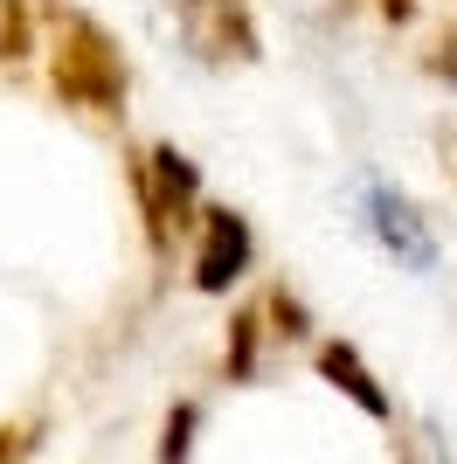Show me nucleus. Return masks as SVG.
<instances>
[{"mask_svg": "<svg viewBox=\"0 0 457 464\" xmlns=\"http://www.w3.org/2000/svg\"><path fill=\"white\" fill-rule=\"evenodd\" d=\"M319 374H326L333 388H340V395H346L354 409H361V416H374V423H388V416H395L388 388H381L374 374H367V361H361L354 347H346V340H326V347H319Z\"/></svg>", "mask_w": 457, "mask_h": 464, "instance_id": "6", "label": "nucleus"}, {"mask_svg": "<svg viewBox=\"0 0 457 464\" xmlns=\"http://www.w3.org/2000/svg\"><path fill=\"white\" fill-rule=\"evenodd\" d=\"M49 91H56L63 104H76V111H91V118L125 111V56H118V42L104 35V21L63 14L56 49H49Z\"/></svg>", "mask_w": 457, "mask_h": 464, "instance_id": "1", "label": "nucleus"}, {"mask_svg": "<svg viewBox=\"0 0 457 464\" xmlns=\"http://www.w3.org/2000/svg\"><path fill=\"white\" fill-rule=\"evenodd\" d=\"M35 49V14L28 0H0V63H21Z\"/></svg>", "mask_w": 457, "mask_h": 464, "instance_id": "7", "label": "nucleus"}, {"mask_svg": "<svg viewBox=\"0 0 457 464\" xmlns=\"http://www.w3.org/2000/svg\"><path fill=\"white\" fill-rule=\"evenodd\" d=\"M437 160H443V174H451V188H457V111L437 118Z\"/></svg>", "mask_w": 457, "mask_h": 464, "instance_id": "12", "label": "nucleus"}, {"mask_svg": "<svg viewBox=\"0 0 457 464\" xmlns=\"http://www.w3.org/2000/svg\"><path fill=\"white\" fill-rule=\"evenodd\" d=\"M249 250H257V236L236 208H201V243H194V291H228L236 277L249 271Z\"/></svg>", "mask_w": 457, "mask_h": 464, "instance_id": "4", "label": "nucleus"}, {"mask_svg": "<svg viewBox=\"0 0 457 464\" xmlns=\"http://www.w3.org/2000/svg\"><path fill=\"white\" fill-rule=\"evenodd\" d=\"M430 77H443V83H457V21L437 35V49H430V63H423Z\"/></svg>", "mask_w": 457, "mask_h": 464, "instance_id": "11", "label": "nucleus"}, {"mask_svg": "<svg viewBox=\"0 0 457 464\" xmlns=\"http://www.w3.org/2000/svg\"><path fill=\"white\" fill-rule=\"evenodd\" d=\"M381 14H388V21H409V14H416V0H381Z\"/></svg>", "mask_w": 457, "mask_h": 464, "instance_id": "14", "label": "nucleus"}, {"mask_svg": "<svg viewBox=\"0 0 457 464\" xmlns=\"http://www.w3.org/2000/svg\"><path fill=\"white\" fill-rule=\"evenodd\" d=\"M188 444H194V402H180V409H173V416H167V437H160V458H188Z\"/></svg>", "mask_w": 457, "mask_h": 464, "instance_id": "9", "label": "nucleus"}, {"mask_svg": "<svg viewBox=\"0 0 457 464\" xmlns=\"http://www.w3.org/2000/svg\"><path fill=\"white\" fill-rule=\"evenodd\" d=\"M367 222H374L381 250L395 256L402 271H437V236L423 229V215L395 188H367Z\"/></svg>", "mask_w": 457, "mask_h": 464, "instance_id": "5", "label": "nucleus"}, {"mask_svg": "<svg viewBox=\"0 0 457 464\" xmlns=\"http://www.w3.org/2000/svg\"><path fill=\"white\" fill-rule=\"evenodd\" d=\"M270 319H277V333H285V340H305V333H312V326H305V305L291 298L285 285L270 291Z\"/></svg>", "mask_w": 457, "mask_h": 464, "instance_id": "10", "label": "nucleus"}, {"mask_svg": "<svg viewBox=\"0 0 457 464\" xmlns=\"http://www.w3.org/2000/svg\"><path fill=\"white\" fill-rule=\"evenodd\" d=\"M167 14L180 28V42L194 49V63H209V70H243V63L264 56L249 0H167Z\"/></svg>", "mask_w": 457, "mask_h": 464, "instance_id": "3", "label": "nucleus"}, {"mask_svg": "<svg viewBox=\"0 0 457 464\" xmlns=\"http://www.w3.org/2000/svg\"><path fill=\"white\" fill-rule=\"evenodd\" d=\"M28 450H35L28 430H0V464H7V458H28Z\"/></svg>", "mask_w": 457, "mask_h": 464, "instance_id": "13", "label": "nucleus"}, {"mask_svg": "<svg viewBox=\"0 0 457 464\" xmlns=\"http://www.w3.org/2000/svg\"><path fill=\"white\" fill-rule=\"evenodd\" d=\"M132 188H139V208H146V243H152V256H167L173 243L201 222V174L188 167V153L152 146V153L132 167Z\"/></svg>", "mask_w": 457, "mask_h": 464, "instance_id": "2", "label": "nucleus"}, {"mask_svg": "<svg viewBox=\"0 0 457 464\" xmlns=\"http://www.w3.org/2000/svg\"><path fill=\"white\" fill-rule=\"evenodd\" d=\"M257 333H264V312H236V333H228V382H243L257 368Z\"/></svg>", "mask_w": 457, "mask_h": 464, "instance_id": "8", "label": "nucleus"}]
</instances>
